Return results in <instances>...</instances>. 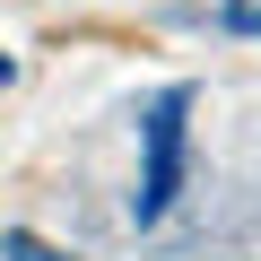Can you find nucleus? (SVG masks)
<instances>
[{
	"label": "nucleus",
	"instance_id": "f257e3e1",
	"mask_svg": "<svg viewBox=\"0 0 261 261\" xmlns=\"http://www.w3.org/2000/svg\"><path fill=\"white\" fill-rule=\"evenodd\" d=\"M183 113H192V87H166V96L140 113V192H130V218H140V226H157V218L174 209V192H183V166H192Z\"/></svg>",
	"mask_w": 261,
	"mask_h": 261
},
{
	"label": "nucleus",
	"instance_id": "f03ea898",
	"mask_svg": "<svg viewBox=\"0 0 261 261\" xmlns=\"http://www.w3.org/2000/svg\"><path fill=\"white\" fill-rule=\"evenodd\" d=\"M0 261H70V252H53L44 235H27V226H9V235H0Z\"/></svg>",
	"mask_w": 261,
	"mask_h": 261
},
{
	"label": "nucleus",
	"instance_id": "7ed1b4c3",
	"mask_svg": "<svg viewBox=\"0 0 261 261\" xmlns=\"http://www.w3.org/2000/svg\"><path fill=\"white\" fill-rule=\"evenodd\" d=\"M218 27H235V35H261V9H252V0H226V9H218Z\"/></svg>",
	"mask_w": 261,
	"mask_h": 261
},
{
	"label": "nucleus",
	"instance_id": "20e7f679",
	"mask_svg": "<svg viewBox=\"0 0 261 261\" xmlns=\"http://www.w3.org/2000/svg\"><path fill=\"white\" fill-rule=\"evenodd\" d=\"M9 79H18V61H9V53H0V87H9Z\"/></svg>",
	"mask_w": 261,
	"mask_h": 261
}]
</instances>
